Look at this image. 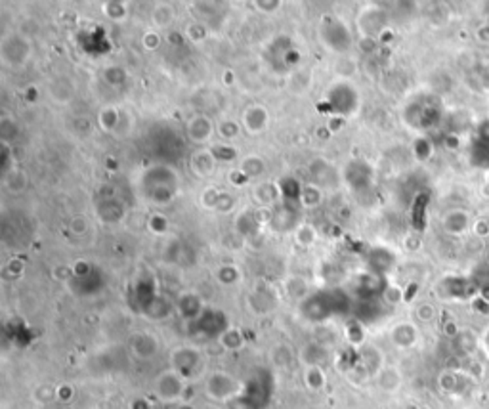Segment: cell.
Returning a JSON list of instances; mask_svg holds the SVG:
<instances>
[{
    "label": "cell",
    "instance_id": "obj_1",
    "mask_svg": "<svg viewBox=\"0 0 489 409\" xmlns=\"http://www.w3.org/2000/svg\"><path fill=\"white\" fill-rule=\"evenodd\" d=\"M157 390H159V394H161L163 398H167V400L178 398L180 392H182V379H180V375H176V373L161 375V377H159V381H157Z\"/></svg>",
    "mask_w": 489,
    "mask_h": 409
},
{
    "label": "cell",
    "instance_id": "obj_2",
    "mask_svg": "<svg viewBox=\"0 0 489 409\" xmlns=\"http://www.w3.org/2000/svg\"><path fill=\"white\" fill-rule=\"evenodd\" d=\"M207 388H209L210 396H214V398H228V396H231L233 392H235V382L231 381L228 375H212L209 379V384H207Z\"/></svg>",
    "mask_w": 489,
    "mask_h": 409
},
{
    "label": "cell",
    "instance_id": "obj_3",
    "mask_svg": "<svg viewBox=\"0 0 489 409\" xmlns=\"http://www.w3.org/2000/svg\"><path fill=\"white\" fill-rule=\"evenodd\" d=\"M394 340L399 346H409L417 340V329L411 324H401L394 329Z\"/></svg>",
    "mask_w": 489,
    "mask_h": 409
},
{
    "label": "cell",
    "instance_id": "obj_4",
    "mask_svg": "<svg viewBox=\"0 0 489 409\" xmlns=\"http://www.w3.org/2000/svg\"><path fill=\"white\" fill-rule=\"evenodd\" d=\"M306 381L310 387H314V388L323 387V373L319 371V369H317V367H312V369L308 371Z\"/></svg>",
    "mask_w": 489,
    "mask_h": 409
}]
</instances>
